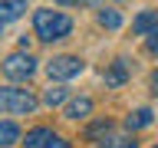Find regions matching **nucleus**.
I'll return each mask as SVG.
<instances>
[{
    "label": "nucleus",
    "instance_id": "nucleus-11",
    "mask_svg": "<svg viewBox=\"0 0 158 148\" xmlns=\"http://www.w3.org/2000/svg\"><path fill=\"white\" fill-rule=\"evenodd\" d=\"M20 142V128L13 122H0V148H10Z\"/></svg>",
    "mask_w": 158,
    "mask_h": 148
},
{
    "label": "nucleus",
    "instance_id": "nucleus-18",
    "mask_svg": "<svg viewBox=\"0 0 158 148\" xmlns=\"http://www.w3.org/2000/svg\"><path fill=\"white\" fill-rule=\"evenodd\" d=\"M56 3H63V7H73V3H76V0H56Z\"/></svg>",
    "mask_w": 158,
    "mask_h": 148
},
{
    "label": "nucleus",
    "instance_id": "nucleus-5",
    "mask_svg": "<svg viewBox=\"0 0 158 148\" xmlns=\"http://www.w3.org/2000/svg\"><path fill=\"white\" fill-rule=\"evenodd\" d=\"M27 13V0H0V23H13Z\"/></svg>",
    "mask_w": 158,
    "mask_h": 148
},
{
    "label": "nucleus",
    "instance_id": "nucleus-7",
    "mask_svg": "<svg viewBox=\"0 0 158 148\" xmlns=\"http://www.w3.org/2000/svg\"><path fill=\"white\" fill-rule=\"evenodd\" d=\"M102 79H106V86H122L128 79V66H125V59H115L112 66L102 72Z\"/></svg>",
    "mask_w": 158,
    "mask_h": 148
},
{
    "label": "nucleus",
    "instance_id": "nucleus-2",
    "mask_svg": "<svg viewBox=\"0 0 158 148\" xmlns=\"http://www.w3.org/2000/svg\"><path fill=\"white\" fill-rule=\"evenodd\" d=\"M0 109H7L13 115H30L36 109V99L27 89H13V86H0Z\"/></svg>",
    "mask_w": 158,
    "mask_h": 148
},
{
    "label": "nucleus",
    "instance_id": "nucleus-15",
    "mask_svg": "<svg viewBox=\"0 0 158 148\" xmlns=\"http://www.w3.org/2000/svg\"><path fill=\"white\" fill-rule=\"evenodd\" d=\"M102 148H138V142L132 135H115V138H106Z\"/></svg>",
    "mask_w": 158,
    "mask_h": 148
},
{
    "label": "nucleus",
    "instance_id": "nucleus-12",
    "mask_svg": "<svg viewBox=\"0 0 158 148\" xmlns=\"http://www.w3.org/2000/svg\"><path fill=\"white\" fill-rule=\"evenodd\" d=\"M66 96H69V89H63V86H49L46 92H43V105L56 109V105H63V102H66Z\"/></svg>",
    "mask_w": 158,
    "mask_h": 148
},
{
    "label": "nucleus",
    "instance_id": "nucleus-20",
    "mask_svg": "<svg viewBox=\"0 0 158 148\" xmlns=\"http://www.w3.org/2000/svg\"><path fill=\"white\" fill-rule=\"evenodd\" d=\"M76 3H99V0H76Z\"/></svg>",
    "mask_w": 158,
    "mask_h": 148
},
{
    "label": "nucleus",
    "instance_id": "nucleus-13",
    "mask_svg": "<svg viewBox=\"0 0 158 148\" xmlns=\"http://www.w3.org/2000/svg\"><path fill=\"white\" fill-rule=\"evenodd\" d=\"M99 27H106V30H118V27H122V17H118V10H102V13H99Z\"/></svg>",
    "mask_w": 158,
    "mask_h": 148
},
{
    "label": "nucleus",
    "instance_id": "nucleus-19",
    "mask_svg": "<svg viewBox=\"0 0 158 148\" xmlns=\"http://www.w3.org/2000/svg\"><path fill=\"white\" fill-rule=\"evenodd\" d=\"M152 86H155V92H158V72H155V76H152Z\"/></svg>",
    "mask_w": 158,
    "mask_h": 148
},
{
    "label": "nucleus",
    "instance_id": "nucleus-17",
    "mask_svg": "<svg viewBox=\"0 0 158 148\" xmlns=\"http://www.w3.org/2000/svg\"><path fill=\"white\" fill-rule=\"evenodd\" d=\"M43 148H73V145H69L66 138H59V135H53V138H49V142H46V145H43Z\"/></svg>",
    "mask_w": 158,
    "mask_h": 148
},
{
    "label": "nucleus",
    "instance_id": "nucleus-3",
    "mask_svg": "<svg viewBox=\"0 0 158 148\" xmlns=\"http://www.w3.org/2000/svg\"><path fill=\"white\" fill-rule=\"evenodd\" d=\"M33 72H36V59L27 49H17V53H10L3 59V76L7 79H30Z\"/></svg>",
    "mask_w": 158,
    "mask_h": 148
},
{
    "label": "nucleus",
    "instance_id": "nucleus-4",
    "mask_svg": "<svg viewBox=\"0 0 158 148\" xmlns=\"http://www.w3.org/2000/svg\"><path fill=\"white\" fill-rule=\"evenodd\" d=\"M46 72H49V79H56V82L76 79L79 72H82V59L79 56H53L46 63Z\"/></svg>",
    "mask_w": 158,
    "mask_h": 148
},
{
    "label": "nucleus",
    "instance_id": "nucleus-8",
    "mask_svg": "<svg viewBox=\"0 0 158 148\" xmlns=\"http://www.w3.org/2000/svg\"><path fill=\"white\" fill-rule=\"evenodd\" d=\"M158 23V10H142L135 20H132V33H138V36H145L148 30Z\"/></svg>",
    "mask_w": 158,
    "mask_h": 148
},
{
    "label": "nucleus",
    "instance_id": "nucleus-6",
    "mask_svg": "<svg viewBox=\"0 0 158 148\" xmlns=\"http://www.w3.org/2000/svg\"><path fill=\"white\" fill-rule=\"evenodd\" d=\"M92 115V99L89 96H79V99H73V102H69L66 105V118H89Z\"/></svg>",
    "mask_w": 158,
    "mask_h": 148
},
{
    "label": "nucleus",
    "instance_id": "nucleus-9",
    "mask_svg": "<svg viewBox=\"0 0 158 148\" xmlns=\"http://www.w3.org/2000/svg\"><path fill=\"white\" fill-rule=\"evenodd\" d=\"M152 118H155L152 109H135V112H128V115H125V128H128V132L145 128V125H152Z\"/></svg>",
    "mask_w": 158,
    "mask_h": 148
},
{
    "label": "nucleus",
    "instance_id": "nucleus-21",
    "mask_svg": "<svg viewBox=\"0 0 158 148\" xmlns=\"http://www.w3.org/2000/svg\"><path fill=\"white\" fill-rule=\"evenodd\" d=\"M155 148H158V145H155Z\"/></svg>",
    "mask_w": 158,
    "mask_h": 148
},
{
    "label": "nucleus",
    "instance_id": "nucleus-16",
    "mask_svg": "<svg viewBox=\"0 0 158 148\" xmlns=\"http://www.w3.org/2000/svg\"><path fill=\"white\" fill-rule=\"evenodd\" d=\"M145 49H148V53H158V23L145 33Z\"/></svg>",
    "mask_w": 158,
    "mask_h": 148
},
{
    "label": "nucleus",
    "instance_id": "nucleus-1",
    "mask_svg": "<svg viewBox=\"0 0 158 148\" xmlns=\"http://www.w3.org/2000/svg\"><path fill=\"white\" fill-rule=\"evenodd\" d=\"M33 30L43 43H56V39H66L73 33V20L59 10H36L33 13Z\"/></svg>",
    "mask_w": 158,
    "mask_h": 148
},
{
    "label": "nucleus",
    "instance_id": "nucleus-10",
    "mask_svg": "<svg viewBox=\"0 0 158 148\" xmlns=\"http://www.w3.org/2000/svg\"><path fill=\"white\" fill-rule=\"evenodd\" d=\"M49 138H53V132L40 125V128H33V132H27V138H23V148H43Z\"/></svg>",
    "mask_w": 158,
    "mask_h": 148
},
{
    "label": "nucleus",
    "instance_id": "nucleus-14",
    "mask_svg": "<svg viewBox=\"0 0 158 148\" xmlns=\"http://www.w3.org/2000/svg\"><path fill=\"white\" fill-rule=\"evenodd\" d=\"M109 132H112V122H109V118H102V122H96V125H89L86 138H89V142H96V138H106Z\"/></svg>",
    "mask_w": 158,
    "mask_h": 148
}]
</instances>
